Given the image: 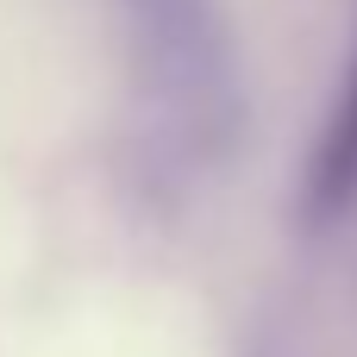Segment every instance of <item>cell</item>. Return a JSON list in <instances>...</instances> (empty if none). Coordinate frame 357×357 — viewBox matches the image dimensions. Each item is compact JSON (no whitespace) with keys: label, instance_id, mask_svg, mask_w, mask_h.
I'll return each instance as SVG.
<instances>
[{"label":"cell","instance_id":"6da1fadb","mask_svg":"<svg viewBox=\"0 0 357 357\" xmlns=\"http://www.w3.org/2000/svg\"><path fill=\"white\" fill-rule=\"evenodd\" d=\"M307 213L314 220H333V213H345L357 195V56L351 69H345V94H339V107H333V119L320 126V138H314V157H307Z\"/></svg>","mask_w":357,"mask_h":357}]
</instances>
